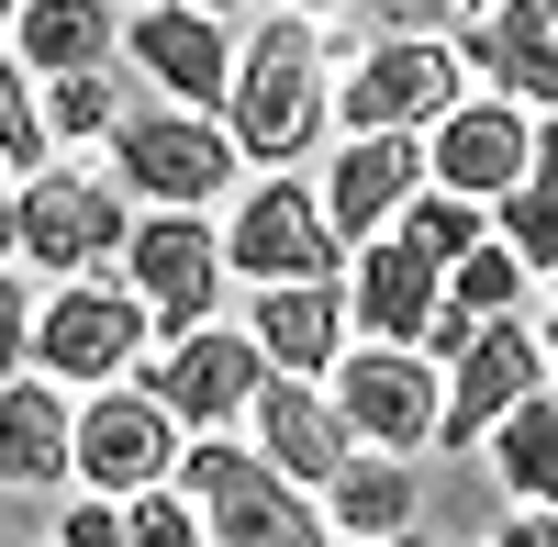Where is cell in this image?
<instances>
[{"mask_svg": "<svg viewBox=\"0 0 558 547\" xmlns=\"http://www.w3.org/2000/svg\"><path fill=\"white\" fill-rule=\"evenodd\" d=\"M213 123L235 134L246 168H302L336 123V78H324V34L302 12H268L246 45H235V78H223Z\"/></svg>", "mask_w": 558, "mask_h": 547, "instance_id": "cell-1", "label": "cell"}, {"mask_svg": "<svg viewBox=\"0 0 558 547\" xmlns=\"http://www.w3.org/2000/svg\"><path fill=\"white\" fill-rule=\"evenodd\" d=\"M112 191L123 202H146V212H202V202H223L235 191V134H223L213 112H179V101H157V112H123L112 134Z\"/></svg>", "mask_w": 558, "mask_h": 547, "instance_id": "cell-2", "label": "cell"}, {"mask_svg": "<svg viewBox=\"0 0 558 547\" xmlns=\"http://www.w3.org/2000/svg\"><path fill=\"white\" fill-rule=\"evenodd\" d=\"M179 491L202 514V547H324V514L302 481H279L257 447H179Z\"/></svg>", "mask_w": 558, "mask_h": 547, "instance_id": "cell-3", "label": "cell"}, {"mask_svg": "<svg viewBox=\"0 0 558 547\" xmlns=\"http://www.w3.org/2000/svg\"><path fill=\"white\" fill-rule=\"evenodd\" d=\"M23 357L57 391H101V380H123L134 357H146V302H134L123 280H101V268H78V280H57V302L34 313Z\"/></svg>", "mask_w": 558, "mask_h": 547, "instance_id": "cell-4", "label": "cell"}, {"mask_svg": "<svg viewBox=\"0 0 558 547\" xmlns=\"http://www.w3.org/2000/svg\"><path fill=\"white\" fill-rule=\"evenodd\" d=\"M123 223H134V202L112 191V179H89V168H34L23 191H12V257L78 280V268H112Z\"/></svg>", "mask_w": 558, "mask_h": 547, "instance_id": "cell-5", "label": "cell"}, {"mask_svg": "<svg viewBox=\"0 0 558 547\" xmlns=\"http://www.w3.org/2000/svg\"><path fill=\"white\" fill-rule=\"evenodd\" d=\"M525 391H547V325H536V313H492V325H470V347L447 357V380H436V436H425V447H481V425L514 414Z\"/></svg>", "mask_w": 558, "mask_h": 547, "instance_id": "cell-6", "label": "cell"}, {"mask_svg": "<svg viewBox=\"0 0 558 547\" xmlns=\"http://www.w3.org/2000/svg\"><path fill=\"white\" fill-rule=\"evenodd\" d=\"M257 369H268V357H257L235 325H179L157 357H134V391H146L179 436H213V425H235V414H246Z\"/></svg>", "mask_w": 558, "mask_h": 547, "instance_id": "cell-7", "label": "cell"}, {"mask_svg": "<svg viewBox=\"0 0 558 547\" xmlns=\"http://www.w3.org/2000/svg\"><path fill=\"white\" fill-rule=\"evenodd\" d=\"M123 291L146 302V325H213V302H223V235L202 212H134L123 223Z\"/></svg>", "mask_w": 558, "mask_h": 547, "instance_id": "cell-8", "label": "cell"}, {"mask_svg": "<svg viewBox=\"0 0 558 547\" xmlns=\"http://www.w3.org/2000/svg\"><path fill=\"white\" fill-rule=\"evenodd\" d=\"M223 268H246V280H347V246L324 235L313 212V179L291 168H257V191L235 202V223H223Z\"/></svg>", "mask_w": 558, "mask_h": 547, "instance_id": "cell-9", "label": "cell"}, {"mask_svg": "<svg viewBox=\"0 0 558 547\" xmlns=\"http://www.w3.org/2000/svg\"><path fill=\"white\" fill-rule=\"evenodd\" d=\"M547 157V123L514 112V101H492V89H458V101L425 123V179L458 202H492V191H514V179Z\"/></svg>", "mask_w": 558, "mask_h": 547, "instance_id": "cell-10", "label": "cell"}, {"mask_svg": "<svg viewBox=\"0 0 558 547\" xmlns=\"http://www.w3.org/2000/svg\"><path fill=\"white\" fill-rule=\"evenodd\" d=\"M458 89H470V68H458L447 34H391V45H368L347 68L336 112H347V134H425Z\"/></svg>", "mask_w": 558, "mask_h": 547, "instance_id": "cell-11", "label": "cell"}, {"mask_svg": "<svg viewBox=\"0 0 558 547\" xmlns=\"http://www.w3.org/2000/svg\"><path fill=\"white\" fill-rule=\"evenodd\" d=\"M168 470H179V425L157 414L146 391H112L101 380L68 414V481L78 491H112V503H123V491H157Z\"/></svg>", "mask_w": 558, "mask_h": 547, "instance_id": "cell-12", "label": "cell"}, {"mask_svg": "<svg viewBox=\"0 0 558 547\" xmlns=\"http://www.w3.org/2000/svg\"><path fill=\"white\" fill-rule=\"evenodd\" d=\"M324 402H336V425H347L357 447H380V459H413V447L436 436V357H413V347L336 357V369H324Z\"/></svg>", "mask_w": 558, "mask_h": 547, "instance_id": "cell-13", "label": "cell"}, {"mask_svg": "<svg viewBox=\"0 0 558 547\" xmlns=\"http://www.w3.org/2000/svg\"><path fill=\"white\" fill-rule=\"evenodd\" d=\"M112 45L168 89L179 112H213L223 78H235V34H223V12H191V0H146L134 23H112Z\"/></svg>", "mask_w": 558, "mask_h": 547, "instance_id": "cell-14", "label": "cell"}, {"mask_svg": "<svg viewBox=\"0 0 558 547\" xmlns=\"http://www.w3.org/2000/svg\"><path fill=\"white\" fill-rule=\"evenodd\" d=\"M413 191H425V134H347V157L313 179V212H324L336 246H357V235H380Z\"/></svg>", "mask_w": 558, "mask_h": 547, "instance_id": "cell-15", "label": "cell"}, {"mask_svg": "<svg viewBox=\"0 0 558 547\" xmlns=\"http://www.w3.org/2000/svg\"><path fill=\"white\" fill-rule=\"evenodd\" d=\"M246 414H257V459L279 470V481H302V491H324L347 470V425H336V402H324V380H279V369H257V391H246Z\"/></svg>", "mask_w": 558, "mask_h": 547, "instance_id": "cell-16", "label": "cell"}, {"mask_svg": "<svg viewBox=\"0 0 558 547\" xmlns=\"http://www.w3.org/2000/svg\"><path fill=\"white\" fill-rule=\"evenodd\" d=\"M246 347L279 380H324L347 357V280H268L246 313Z\"/></svg>", "mask_w": 558, "mask_h": 547, "instance_id": "cell-17", "label": "cell"}, {"mask_svg": "<svg viewBox=\"0 0 558 547\" xmlns=\"http://www.w3.org/2000/svg\"><path fill=\"white\" fill-rule=\"evenodd\" d=\"M481 78H492V101H514L547 123L558 101V0H481Z\"/></svg>", "mask_w": 558, "mask_h": 547, "instance_id": "cell-18", "label": "cell"}, {"mask_svg": "<svg viewBox=\"0 0 558 547\" xmlns=\"http://www.w3.org/2000/svg\"><path fill=\"white\" fill-rule=\"evenodd\" d=\"M347 302H357V336H368V347H413V336H425V313H436V268L413 257L402 235H357Z\"/></svg>", "mask_w": 558, "mask_h": 547, "instance_id": "cell-19", "label": "cell"}, {"mask_svg": "<svg viewBox=\"0 0 558 547\" xmlns=\"http://www.w3.org/2000/svg\"><path fill=\"white\" fill-rule=\"evenodd\" d=\"M68 481V391L57 380H0V491H57Z\"/></svg>", "mask_w": 558, "mask_h": 547, "instance_id": "cell-20", "label": "cell"}, {"mask_svg": "<svg viewBox=\"0 0 558 547\" xmlns=\"http://www.w3.org/2000/svg\"><path fill=\"white\" fill-rule=\"evenodd\" d=\"M413 503H425L413 459H380V447H347V470L324 481V525H347V536H402Z\"/></svg>", "mask_w": 558, "mask_h": 547, "instance_id": "cell-21", "label": "cell"}, {"mask_svg": "<svg viewBox=\"0 0 558 547\" xmlns=\"http://www.w3.org/2000/svg\"><path fill=\"white\" fill-rule=\"evenodd\" d=\"M12 57L34 78H68V68H112V0H23L12 12Z\"/></svg>", "mask_w": 558, "mask_h": 547, "instance_id": "cell-22", "label": "cell"}, {"mask_svg": "<svg viewBox=\"0 0 558 547\" xmlns=\"http://www.w3.org/2000/svg\"><path fill=\"white\" fill-rule=\"evenodd\" d=\"M481 447H492V470H502V491H514V503H547V481H558V402L525 391L514 414L481 425Z\"/></svg>", "mask_w": 558, "mask_h": 547, "instance_id": "cell-23", "label": "cell"}, {"mask_svg": "<svg viewBox=\"0 0 558 547\" xmlns=\"http://www.w3.org/2000/svg\"><path fill=\"white\" fill-rule=\"evenodd\" d=\"M481 212H492L481 235H492V246H514V257H525V280H547V268H558V168H547V157L514 179V191H492Z\"/></svg>", "mask_w": 558, "mask_h": 547, "instance_id": "cell-24", "label": "cell"}, {"mask_svg": "<svg viewBox=\"0 0 558 547\" xmlns=\"http://www.w3.org/2000/svg\"><path fill=\"white\" fill-rule=\"evenodd\" d=\"M525 291H536V280H525V257H514V246H492V235H481L470 257H447V280H436V302H447V313H470V325H492V313H525Z\"/></svg>", "mask_w": 558, "mask_h": 547, "instance_id": "cell-25", "label": "cell"}, {"mask_svg": "<svg viewBox=\"0 0 558 547\" xmlns=\"http://www.w3.org/2000/svg\"><path fill=\"white\" fill-rule=\"evenodd\" d=\"M380 235H402V246L447 280V257H470V246H481V202H458V191H436V179H425V191H413V202L380 223Z\"/></svg>", "mask_w": 558, "mask_h": 547, "instance_id": "cell-26", "label": "cell"}, {"mask_svg": "<svg viewBox=\"0 0 558 547\" xmlns=\"http://www.w3.org/2000/svg\"><path fill=\"white\" fill-rule=\"evenodd\" d=\"M34 112H45V146H89V134H112V123H123V101H112V68L34 78Z\"/></svg>", "mask_w": 558, "mask_h": 547, "instance_id": "cell-27", "label": "cell"}, {"mask_svg": "<svg viewBox=\"0 0 558 547\" xmlns=\"http://www.w3.org/2000/svg\"><path fill=\"white\" fill-rule=\"evenodd\" d=\"M0 168L12 179H34L45 168V112H34V68L0 45Z\"/></svg>", "mask_w": 558, "mask_h": 547, "instance_id": "cell-28", "label": "cell"}, {"mask_svg": "<svg viewBox=\"0 0 558 547\" xmlns=\"http://www.w3.org/2000/svg\"><path fill=\"white\" fill-rule=\"evenodd\" d=\"M123 547H202V514H191V491H123Z\"/></svg>", "mask_w": 558, "mask_h": 547, "instance_id": "cell-29", "label": "cell"}, {"mask_svg": "<svg viewBox=\"0 0 558 547\" xmlns=\"http://www.w3.org/2000/svg\"><path fill=\"white\" fill-rule=\"evenodd\" d=\"M57 547H123V503H112V491H78L68 525H57Z\"/></svg>", "mask_w": 558, "mask_h": 547, "instance_id": "cell-30", "label": "cell"}, {"mask_svg": "<svg viewBox=\"0 0 558 547\" xmlns=\"http://www.w3.org/2000/svg\"><path fill=\"white\" fill-rule=\"evenodd\" d=\"M23 347H34V291H23V268H0V380L23 369Z\"/></svg>", "mask_w": 558, "mask_h": 547, "instance_id": "cell-31", "label": "cell"}, {"mask_svg": "<svg viewBox=\"0 0 558 547\" xmlns=\"http://www.w3.org/2000/svg\"><path fill=\"white\" fill-rule=\"evenodd\" d=\"M368 12H380L391 34H458V23L481 12V0H368Z\"/></svg>", "mask_w": 558, "mask_h": 547, "instance_id": "cell-32", "label": "cell"}, {"mask_svg": "<svg viewBox=\"0 0 558 547\" xmlns=\"http://www.w3.org/2000/svg\"><path fill=\"white\" fill-rule=\"evenodd\" d=\"M492 547H558V525H547V503H514V514H502V536Z\"/></svg>", "mask_w": 558, "mask_h": 547, "instance_id": "cell-33", "label": "cell"}, {"mask_svg": "<svg viewBox=\"0 0 558 547\" xmlns=\"http://www.w3.org/2000/svg\"><path fill=\"white\" fill-rule=\"evenodd\" d=\"M279 12H302V23H324V12H347V0H279Z\"/></svg>", "mask_w": 558, "mask_h": 547, "instance_id": "cell-34", "label": "cell"}, {"mask_svg": "<svg viewBox=\"0 0 558 547\" xmlns=\"http://www.w3.org/2000/svg\"><path fill=\"white\" fill-rule=\"evenodd\" d=\"M357 547H425V536H413V525H402V536H357Z\"/></svg>", "mask_w": 558, "mask_h": 547, "instance_id": "cell-35", "label": "cell"}, {"mask_svg": "<svg viewBox=\"0 0 558 547\" xmlns=\"http://www.w3.org/2000/svg\"><path fill=\"white\" fill-rule=\"evenodd\" d=\"M0 179H12V168H0ZM0 246H12V191H0Z\"/></svg>", "mask_w": 558, "mask_h": 547, "instance_id": "cell-36", "label": "cell"}, {"mask_svg": "<svg viewBox=\"0 0 558 547\" xmlns=\"http://www.w3.org/2000/svg\"><path fill=\"white\" fill-rule=\"evenodd\" d=\"M191 12H235V0H191Z\"/></svg>", "mask_w": 558, "mask_h": 547, "instance_id": "cell-37", "label": "cell"}, {"mask_svg": "<svg viewBox=\"0 0 558 547\" xmlns=\"http://www.w3.org/2000/svg\"><path fill=\"white\" fill-rule=\"evenodd\" d=\"M12 12H23V0H0V23H12Z\"/></svg>", "mask_w": 558, "mask_h": 547, "instance_id": "cell-38", "label": "cell"}]
</instances>
